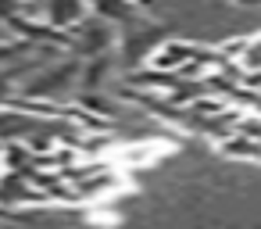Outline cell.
Returning a JSON list of instances; mask_svg holds the SVG:
<instances>
[{
    "label": "cell",
    "instance_id": "cell-1",
    "mask_svg": "<svg viewBox=\"0 0 261 229\" xmlns=\"http://www.w3.org/2000/svg\"><path fill=\"white\" fill-rule=\"evenodd\" d=\"M193 40H168V43H161V47H154V54L147 58L150 61V68H158V72H175L190 54H193Z\"/></svg>",
    "mask_w": 261,
    "mask_h": 229
},
{
    "label": "cell",
    "instance_id": "cell-2",
    "mask_svg": "<svg viewBox=\"0 0 261 229\" xmlns=\"http://www.w3.org/2000/svg\"><path fill=\"white\" fill-rule=\"evenodd\" d=\"M218 154L222 158H236V161H261V140L232 129L229 136L218 140Z\"/></svg>",
    "mask_w": 261,
    "mask_h": 229
},
{
    "label": "cell",
    "instance_id": "cell-3",
    "mask_svg": "<svg viewBox=\"0 0 261 229\" xmlns=\"http://www.w3.org/2000/svg\"><path fill=\"white\" fill-rule=\"evenodd\" d=\"M86 18V8H83V0H50V26L54 29H72L75 22Z\"/></svg>",
    "mask_w": 261,
    "mask_h": 229
},
{
    "label": "cell",
    "instance_id": "cell-4",
    "mask_svg": "<svg viewBox=\"0 0 261 229\" xmlns=\"http://www.w3.org/2000/svg\"><path fill=\"white\" fill-rule=\"evenodd\" d=\"M29 50H33L29 40H0V65H4V61H15V58H22V54H29Z\"/></svg>",
    "mask_w": 261,
    "mask_h": 229
}]
</instances>
